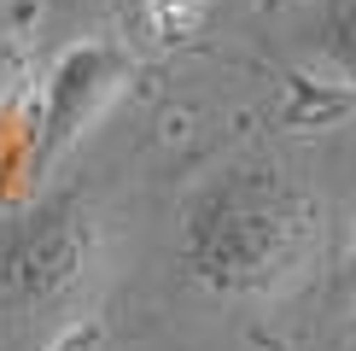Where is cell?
Returning a JSON list of instances; mask_svg holds the SVG:
<instances>
[{
    "label": "cell",
    "instance_id": "6da1fadb",
    "mask_svg": "<svg viewBox=\"0 0 356 351\" xmlns=\"http://www.w3.org/2000/svg\"><path fill=\"white\" fill-rule=\"evenodd\" d=\"M316 252L321 205L298 176H286L269 158H240L204 176L175 234L187 281L216 299H275L292 281H304Z\"/></svg>",
    "mask_w": 356,
    "mask_h": 351
},
{
    "label": "cell",
    "instance_id": "7a4b0ae2",
    "mask_svg": "<svg viewBox=\"0 0 356 351\" xmlns=\"http://www.w3.org/2000/svg\"><path fill=\"white\" fill-rule=\"evenodd\" d=\"M99 217L76 187L35 199L0 228V316L24 328H65L99 287Z\"/></svg>",
    "mask_w": 356,
    "mask_h": 351
},
{
    "label": "cell",
    "instance_id": "3957f363",
    "mask_svg": "<svg viewBox=\"0 0 356 351\" xmlns=\"http://www.w3.org/2000/svg\"><path fill=\"white\" fill-rule=\"evenodd\" d=\"M129 77H135V53L111 36L70 41L47 65L35 94V129H29V170L53 176L70 153L88 141V129L123 100Z\"/></svg>",
    "mask_w": 356,
    "mask_h": 351
},
{
    "label": "cell",
    "instance_id": "277c9868",
    "mask_svg": "<svg viewBox=\"0 0 356 351\" xmlns=\"http://www.w3.org/2000/svg\"><path fill=\"white\" fill-rule=\"evenodd\" d=\"M292 36L316 82L356 94V0H309Z\"/></svg>",
    "mask_w": 356,
    "mask_h": 351
},
{
    "label": "cell",
    "instance_id": "5b68a950",
    "mask_svg": "<svg viewBox=\"0 0 356 351\" xmlns=\"http://www.w3.org/2000/svg\"><path fill=\"white\" fill-rule=\"evenodd\" d=\"M146 12H152L158 36H187V29L204 18V0H146Z\"/></svg>",
    "mask_w": 356,
    "mask_h": 351
},
{
    "label": "cell",
    "instance_id": "8992f818",
    "mask_svg": "<svg viewBox=\"0 0 356 351\" xmlns=\"http://www.w3.org/2000/svg\"><path fill=\"white\" fill-rule=\"evenodd\" d=\"M18 82H24V53L12 36H0V111L18 100Z\"/></svg>",
    "mask_w": 356,
    "mask_h": 351
},
{
    "label": "cell",
    "instance_id": "52a82bcc",
    "mask_svg": "<svg viewBox=\"0 0 356 351\" xmlns=\"http://www.w3.org/2000/svg\"><path fill=\"white\" fill-rule=\"evenodd\" d=\"M47 6H70V0H47Z\"/></svg>",
    "mask_w": 356,
    "mask_h": 351
}]
</instances>
